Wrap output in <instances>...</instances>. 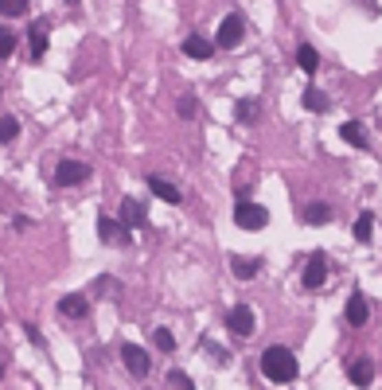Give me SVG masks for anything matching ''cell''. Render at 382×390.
<instances>
[{"label": "cell", "mask_w": 382, "mask_h": 390, "mask_svg": "<svg viewBox=\"0 0 382 390\" xmlns=\"http://www.w3.org/2000/svg\"><path fill=\"white\" fill-rule=\"evenodd\" d=\"M262 375L269 378V382H293V378H297V355L289 352V347H281V343L265 347L262 352Z\"/></svg>", "instance_id": "6da1fadb"}, {"label": "cell", "mask_w": 382, "mask_h": 390, "mask_svg": "<svg viewBox=\"0 0 382 390\" xmlns=\"http://www.w3.org/2000/svg\"><path fill=\"white\" fill-rule=\"evenodd\" d=\"M234 222H238L242 231H262L265 222H269V211L250 203V199H242L238 207H234Z\"/></svg>", "instance_id": "7a4b0ae2"}, {"label": "cell", "mask_w": 382, "mask_h": 390, "mask_svg": "<svg viewBox=\"0 0 382 390\" xmlns=\"http://www.w3.org/2000/svg\"><path fill=\"white\" fill-rule=\"evenodd\" d=\"M242 32H246V20H242V12H230L223 24H218V36H215V43L218 47H238L242 43Z\"/></svg>", "instance_id": "3957f363"}, {"label": "cell", "mask_w": 382, "mask_h": 390, "mask_svg": "<svg viewBox=\"0 0 382 390\" xmlns=\"http://www.w3.org/2000/svg\"><path fill=\"white\" fill-rule=\"evenodd\" d=\"M82 180H90V164H82V160H63L55 168V183L59 187H71V183H82Z\"/></svg>", "instance_id": "277c9868"}, {"label": "cell", "mask_w": 382, "mask_h": 390, "mask_svg": "<svg viewBox=\"0 0 382 390\" xmlns=\"http://www.w3.org/2000/svg\"><path fill=\"white\" fill-rule=\"evenodd\" d=\"M98 238H102V242H109V246H125L133 238V231H125L117 219L102 215V219H98Z\"/></svg>", "instance_id": "5b68a950"}, {"label": "cell", "mask_w": 382, "mask_h": 390, "mask_svg": "<svg viewBox=\"0 0 382 390\" xmlns=\"http://www.w3.org/2000/svg\"><path fill=\"white\" fill-rule=\"evenodd\" d=\"M324 281H328V262H324V254H312L308 266H304V289L316 292Z\"/></svg>", "instance_id": "8992f818"}, {"label": "cell", "mask_w": 382, "mask_h": 390, "mask_svg": "<svg viewBox=\"0 0 382 390\" xmlns=\"http://www.w3.org/2000/svg\"><path fill=\"white\" fill-rule=\"evenodd\" d=\"M144 222H148V211H144V203L129 195V199L121 203V227H125V231H133V227H144Z\"/></svg>", "instance_id": "52a82bcc"}, {"label": "cell", "mask_w": 382, "mask_h": 390, "mask_svg": "<svg viewBox=\"0 0 382 390\" xmlns=\"http://www.w3.org/2000/svg\"><path fill=\"white\" fill-rule=\"evenodd\" d=\"M121 363L129 367L137 378L148 375V355H144V347H137V343H125V347H121Z\"/></svg>", "instance_id": "ba28073f"}, {"label": "cell", "mask_w": 382, "mask_h": 390, "mask_svg": "<svg viewBox=\"0 0 382 390\" xmlns=\"http://www.w3.org/2000/svg\"><path fill=\"white\" fill-rule=\"evenodd\" d=\"M227 328L234 332V336H250V332H254V312L246 305H234L227 312Z\"/></svg>", "instance_id": "9c48e42d"}, {"label": "cell", "mask_w": 382, "mask_h": 390, "mask_svg": "<svg viewBox=\"0 0 382 390\" xmlns=\"http://www.w3.org/2000/svg\"><path fill=\"white\" fill-rule=\"evenodd\" d=\"M367 317H370L367 297H363V292H351V301H347V324H351V328H363Z\"/></svg>", "instance_id": "30bf717a"}, {"label": "cell", "mask_w": 382, "mask_h": 390, "mask_svg": "<svg viewBox=\"0 0 382 390\" xmlns=\"http://www.w3.org/2000/svg\"><path fill=\"white\" fill-rule=\"evenodd\" d=\"M347 378H351L359 390L370 387V382H374V363H370V359H355V363L347 367Z\"/></svg>", "instance_id": "8fae6325"}, {"label": "cell", "mask_w": 382, "mask_h": 390, "mask_svg": "<svg viewBox=\"0 0 382 390\" xmlns=\"http://www.w3.org/2000/svg\"><path fill=\"white\" fill-rule=\"evenodd\" d=\"M183 55H188V59H211V55H215V43H207L203 36H188L183 39Z\"/></svg>", "instance_id": "7c38bea8"}, {"label": "cell", "mask_w": 382, "mask_h": 390, "mask_svg": "<svg viewBox=\"0 0 382 390\" xmlns=\"http://www.w3.org/2000/svg\"><path fill=\"white\" fill-rule=\"evenodd\" d=\"M148 187H153V195H160L164 203H179V199H183V195H179V187H176V183L160 180V176H148Z\"/></svg>", "instance_id": "4fadbf2b"}, {"label": "cell", "mask_w": 382, "mask_h": 390, "mask_svg": "<svg viewBox=\"0 0 382 390\" xmlns=\"http://www.w3.org/2000/svg\"><path fill=\"white\" fill-rule=\"evenodd\" d=\"M86 308H90V305H86L82 292H71V297H63V301H59L63 317H86Z\"/></svg>", "instance_id": "5bb4252c"}, {"label": "cell", "mask_w": 382, "mask_h": 390, "mask_svg": "<svg viewBox=\"0 0 382 390\" xmlns=\"http://www.w3.org/2000/svg\"><path fill=\"white\" fill-rule=\"evenodd\" d=\"M339 137H344L347 145L367 148V133H363V125H359V122H344V125H339Z\"/></svg>", "instance_id": "9a60e30c"}, {"label": "cell", "mask_w": 382, "mask_h": 390, "mask_svg": "<svg viewBox=\"0 0 382 390\" xmlns=\"http://www.w3.org/2000/svg\"><path fill=\"white\" fill-rule=\"evenodd\" d=\"M32 55H36V59H43V55H47V24H32Z\"/></svg>", "instance_id": "2e32d148"}, {"label": "cell", "mask_w": 382, "mask_h": 390, "mask_svg": "<svg viewBox=\"0 0 382 390\" xmlns=\"http://www.w3.org/2000/svg\"><path fill=\"white\" fill-rule=\"evenodd\" d=\"M332 219V207H328V203H308V207H304V222H308V227H320V222H328Z\"/></svg>", "instance_id": "e0dca14e"}, {"label": "cell", "mask_w": 382, "mask_h": 390, "mask_svg": "<svg viewBox=\"0 0 382 390\" xmlns=\"http://www.w3.org/2000/svg\"><path fill=\"white\" fill-rule=\"evenodd\" d=\"M297 62H300V71L304 74H316V67H320V55H316V47H297Z\"/></svg>", "instance_id": "ac0fdd59"}, {"label": "cell", "mask_w": 382, "mask_h": 390, "mask_svg": "<svg viewBox=\"0 0 382 390\" xmlns=\"http://www.w3.org/2000/svg\"><path fill=\"white\" fill-rule=\"evenodd\" d=\"M16 133H20V122H16V117H8V113H0V145H8Z\"/></svg>", "instance_id": "d6986e66"}, {"label": "cell", "mask_w": 382, "mask_h": 390, "mask_svg": "<svg viewBox=\"0 0 382 390\" xmlns=\"http://www.w3.org/2000/svg\"><path fill=\"white\" fill-rule=\"evenodd\" d=\"M370 227H374V215L363 211V215L355 219V238H359V242H370Z\"/></svg>", "instance_id": "ffe728a7"}, {"label": "cell", "mask_w": 382, "mask_h": 390, "mask_svg": "<svg viewBox=\"0 0 382 390\" xmlns=\"http://www.w3.org/2000/svg\"><path fill=\"white\" fill-rule=\"evenodd\" d=\"M304 106H308L312 113H324L328 110V98H324L320 90H304Z\"/></svg>", "instance_id": "44dd1931"}, {"label": "cell", "mask_w": 382, "mask_h": 390, "mask_svg": "<svg viewBox=\"0 0 382 390\" xmlns=\"http://www.w3.org/2000/svg\"><path fill=\"white\" fill-rule=\"evenodd\" d=\"M230 266H234V273H238V277H254V273H258V262H254V257H234Z\"/></svg>", "instance_id": "7402d4cb"}, {"label": "cell", "mask_w": 382, "mask_h": 390, "mask_svg": "<svg viewBox=\"0 0 382 390\" xmlns=\"http://www.w3.org/2000/svg\"><path fill=\"white\" fill-rule=\"evenodd\" d=\"M16 51V36L8 32V27H0V59H8Z\"/></svg>", "instance_id": "603a6c76"}, {"label": "cell", "mask_w": 382, "mask_h": 390, "mask_svg": "<svg viewBox=\"0 0 382 390\" xmlns=\"http://www.w3.org/2000/svg\"><path fill=\"white\" fill-rule=\"evenodd\" d=\"M0 12H4V16H24L27 12V0H0Z\"/></svg>", "instance_id": "cb8c5ba5"}, {"label": "cell", "mask_w": 382, "mask_h": 390, "mask_svg": "<svg viewBox=\"0 0 382 390\" xmlns=\"http://www.w3.org/2000/svg\"><path fill=\"white\" fill-rule=\"evenodd\" d=\"M238 117L242 122H254V117H258V102H254V98H242L238 102Z\"/></svg>", "instance_id": "d4e9b609"}, {"label": "cell", "mask_w": 382, "mask_h": 390, "mask_svg": "<svg viewBox=\"0 0 382 390\" xmlns=\"http://www.w3.org/2000/svg\"><path fill=\"white\" fill-rule=\"evenodd\" d=\"M153 340H156V347H160V352H172V347H176V336H172L168 328H156Z\"/></svg>", "instance_id": "484cf974"}, {"label": "cell", "mask_w": 382, "mask_h": 390, "mask_svg": "<svg viewBox=\"0 0 382 390\" xmlns=\"http://www.w3.org/2000/svg\"><path fill=\"white\" fill-rule=\"evenodd\" d=\"M168 382H172V390H195V387H191V378L183 375V371H172V375H168Z\"/></svg>", "instance_id": "4316f807"}, {"label": "cell", "mask_w": 382, "mask_h": 390, "mask_svg": "<svg viewBox=\"0 0 382 390\" xmlns=\"http://www.w3.org/2000/svg\"><path fill=\"white\" fill-rule=\"evenodd\" d=\"M176 110H179V117H188V122H191V117H195V102H191V98H179Z\"/></svg>", "instance_id": "83f0119b"}, {"label": "cell", "mask_w": 382, "mask_h": 390, "mask_svg": "<svg viewBox=\"0 0 382 390\" xmlns=\"http://www.w3.org/2000/svg\"><path fill=\"white\" fill-rule=\"evenodd\" d=\"M0 378H4V363H0Z\"/></svg>", "instance_id": "f1b7e54d"}]
</instances>
